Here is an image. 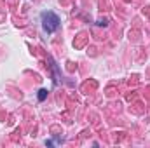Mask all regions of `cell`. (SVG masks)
Instances as JSON below:
<instances>
[{"instance_id":"6da1fadb","label":"cell","mask_w":150,"mask_h":148,"mask_svg":"<svg viewBox=\"0 0 150 148\" xmlns=\"http://www.w3.org/2000/svg\"><path fill=\"white\" fill-rule=\"evenodd\" d=\"M59 16L54 14L52 11H47V12H42V28L45 33H54L58 28H59Z\"/></svg>"},{"instance_id":"7a4b0ae2","label":"cell","mask_w":150,"mask_h":148,"mask_svg":"<svg viewBox=\"0 0 150 148\" xmlns=\"http://www.w3.org/2000/svg\"><path fill=\"white\" fill-rule=\"evenodd\" d=\"M45 96H47V91H45V89H40V91H38V101H44Z\"/></svg>"}]
</instances>
